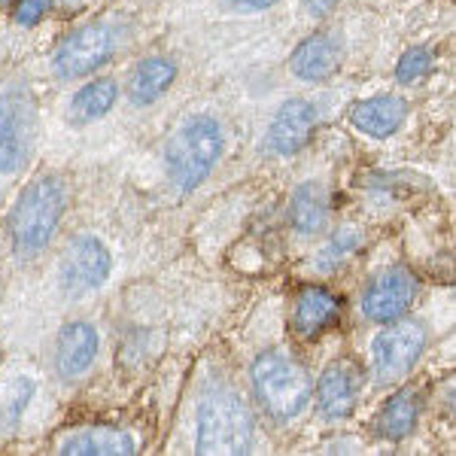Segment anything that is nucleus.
Instances as JSON below:
<instances>
[{"mask_svg":"<svg viewBox=\"0 0 456 456\" xmlns=\"http://www.w3.org/2000/svg\"><path fill=\"white\" fill-rule=\"evenodd\" d=\"M70 204V186L61 174H43L28 183L6 219L10 244L21 259H34L53 244Z\"/></svg>","mask_w":456,"mask_h":456,"instance_id":"obj_1","label":"nucleus"},{"mask_svg":"<svg viewBox=\"0 0 456 456\" xmlns=\"http://www.w3.org/2000/svg\"><path fill=\"white\" fill-rule=\"evenodd\" d=\"M225 150V131L219 119L208 113L186 116L174 128L165 146V167L176 192L189 195L208 183L213 167L219 165Z\"/></svg>","mask_w":456,"mask_h":456,"instance_id":"obj_2","label":"nucleus"},{"mask_svg":"<svg viewBox=\"0 0 456 456\" xmlns=\"http://www.w3.org/2000/svg\"><path fill=\"white\" fill-rule=\"evenodd\" d=\"M256 420L234 389H210L198 404L195 451L208 456H238L253 447Z\"/></svg>","mask_w":456,"mask_h":456,"instance_id":"obj_3","label":"nucleus"},{"mask_svg":"<svg viewBox=\"0 0 456 456\" xmlns=\"http://www.w3.org/2000/svg\"><path fill=\"white\" fill-rule=\"evenodd\" d=\"M249 378H253V389L262 411L281 423L296 420L314 399L311 374L286 350H268L256 356Z\"/></svg>","mask_w":456,"mask_h":456,"instance_id":"obj_4","label":"nucleus"},{"mask_svg":"<svg viewBox=\"0 0 456 456\" xmlns=\"http://www.w3.org/2000/svg\"><path fill=\"white\" fill-rule=\"evenodd\" d=\"M125 43V25L110 19H94L86 25L73 28L53 53V70L61 79H79L88 73L101 70L104 64L119 53Z\"/></svg>","mask_w":456,"mask_h":456,"instance_id":"obj_5","label":"nucleus"},{"mask_svg":"<svg viewBox=\"0 0 456 456\" xmlns=\"http://www.w3.org/2000/svg\"><path fill=\"white\" fill-rule=\"evenodd\" d=\"M37 98L28 86L0 88V174H16L37 143Z\"/></svg>","mask_w":456,"mask_h":456,"instance_id":"obj_6","label":"nucleus"},{"mask_svg":"<svg viewBox=\"0 0 456 456\" xmlns=\"http://www.w3.org/2000/svg\"><path fill=\"white\" fill-rule=\"evenodd\" d=\"M113 274V256L110 247L94 234H79L73 238L58 262V281L70 298H86L98 292Z\"/></svg>","mask_w":456,"mask_h":456,"instance_id":"obj_7","label":"nucleus"},{"mask_svg":"<svg viewBox=\"0 0 456 456\" xmlns=\"http://www.w3.org/2000/svg\"><path fill=\"white\" fill-rule=\"evenodd\" d=\"M426 350V329L417 320H393L387 322L384 332H378L371 344V365L380 384L402 380L404 374L414 371Z\"/></svg>","mask_w":456,"mask_h":456,"instance_id":"obj_8","label":"nucleus"},{"mask_svg":"<svg viewBox=\"0 0 456 456\" xmlns=\"http://www.w3.org/2000/svg\"><path fill=\"white\" fill-rule=\"evenodd\" d=\"M417 296H420L417 277L402 265H393V268H384L365 283L362 311L374 322H393L414 307Z\"/></svg>","mask_w":456,"mask_h":456,"instance_id":"obj_9","label":"nucleus"},{"mask_svg":"<svg viewBox=\"0 0 456 456\" xmlns=\"http://www.w3.org/2000/svg\"><path fill=\"white\" fill-rule=\"evenodd\" d=\"M365 387V371L353 359H335L332 365H326L314 387L316 408L326 420H347L356 411L359 399H362Z\"/></svg>","mask_w":456,"mask_h":456,"instance_id":"obj_10","label":"nucleus"},{"mask_svg":"<svg viewBox=\"0 0 456 456\" xmlns=\"http://www.w3.org/2000/svg\"><path fill=\"white\" fill-rule=\"evenodd\" d=\"M316 125H320V113H316L311 101L289 98L286 104H281L274 119H271L268 134H265V146H268V152H274L281 159L298 156L311 143Z\"/></svg>","mask_w":456,"mask_h":456,"instance_id":"obj_11","label":"nucleus"},{"mask_svg":"<svg viewBox=\"0 0 456 456\" xmlns=\"http://www.w3.org/2000/svg\"><path fill=\"white\" fill-rule=\"evenodd\" d=\"M344 64V43L335 31H316L298 43L289 58L292 77L301 83H326Z\"/></svg>","mask_w":456,"mask_h":456,"instance_id":"obj_12","label":"nucleus"},{"mask_svg":"<svg viewBox=\"0 0 456 456\" xmlns=\"http://www.w3.org/2000/svg\"><path fill=\"white\" fill-rule=\"evenodd\" d=\"M101 350V338L98 329L88 326V322L77 320L58 332L55 338V371L64 380H77L92 369L94 359Z\"/></svg>","mask_w":456,"mask_h":456,"instance_id":"obj_13","label":"nucleus"},{"mask_svg":"<svg viewBox=\"0 0 456 456\" xmlns=\"http://www.w3.org/2000/svg\"><path fill=\"white\" fill-rule=\"evenodd\" d=\"M344 301L335 292L322 289V286H301L296 298V311H292V329L298 338L314 341V338L326 335L329 329L341 322Z\"/></svg>","mask_w":456,"mask_h":456,"instance_id":"obj_14","label":"nucleus"},{"mask_svg":"<svg viewBox=\"0 0 456 456\" xmlns=\"http://www.w3.org/2000/svg\"><path fill=\"white\" fill-rule=\"evenodd\" d=\"M408 119V101L399 94H374V98L356 101L350 107V122L356 131L374 137V141H387L402 128Z\"/></svg>","mask_w":456,"mask_h":456,"instance_id":"obj_15","label":"nucleus"},{"mask_svg":"<svg viewBox=\"0 0 456 456\" xmlns=\"http://www.w3.org/2000/svg\"><path fill=\"white\" fill-rule=\"evenodd\" d=\"M286 219H289V225L296 228L298 234H305V238L320 234L322 228L329 225V219H332V198H329V189L316 180L298 183V186L292 189Z\"/></svg>","mask_w":456,"mask_h":456,"instance_id":"obj_16","label":"nucleus"},{"mask_svg":"<svg viewBox=\"0 0 456 456\" xmlns=\"http://www.w3.org/2000/svg\"><path fill=\"white\" fill-rule=\"evenodd\" d=\"M420 414H423L420 389L404 387L380 404L378 417H374V436L380 441H404L417 429Z\"/></svg>","mask_w":456,"mask_h":456,"instance_id":"obj_17","label":"nucleus"},{"mask_svg":"<svg viewBox=\"0 0 456 456\" xmlns=\"http://www.w3.org/2000/svg\"><path fill=\"white\" fill-rule=\"evenodd\" d=\"M176 79V64L167 55H150L143 61H137V68L128 77V101L134 107H150L156 104L161 94L174 86Z\"/></svg>","mask_w":456,"mask_h":456,"instance_id":"obj_18","label":"nucleus"},{"mask_svg":"<svg viewBox=\"0 0 456 456\" xmlns=\"http://www.w3.org/2000/svg\"><path fill=\"white\" fill-rule=\"evenodd\" d=\"M134 451V438L122 429H110V426H86L61 441V453L73 456H131Z\"/></svg>","mask_w":456,"mask_h":456,"instance_id":"obj_19","label":"nucleus"},{"mask_svg":"<svg viewBox=\"0 0 456 456\" xmlns=\"http://www.w3.org/2000/svg\"><path fill=\"white\" fill-rule=\"evenodd\" d=\"M119 101V86L110 77L88 79L83 88H77L68 104V119L70 125H92L98 119H104L110 110Z\"/></svg>","mask_w":456,"mask_h":456,"instance_id":"obj_20","label":"nucleus"},{"mask_svg":"<svg viewBox=\"0 0 456 456\" xmlns=\"http://www.w3.org/2000/svg\"><path fill=\"white\" fill-rule=\"evenodd\" d=\"M362 244H365L362 232H356V228H341V232H338L335 238L320 249V256H316V268H320L322 274H332V271L341 268L344 262H350L353 256L362 249Z\"/></svg>","mask_w":456,"mask_h":456,"instance_id":"obj_21","label":"nucleus"},{"mask_svg":"<svg viewBox=\"0 0 456 456\" xmlns=\"http://www.w3.org/2000/svg\"><path fill=\"white\" fill-rule=\"evenodd\" d=\"M436 68V55H432V49L426 46H411L408 53L399 58V64H395V79H399L402 86H414L426 79Z\"/></svg>","mask_w":456,"mask_h":456,"instance_id":"obj_22","label":"nucleus"},{"mask_svg":"<svg viewBox=\"0 0 456 456\" xmlns=\"http://www.w3.org/2000/svg\"><path fill=\"white\" fill-rule=\"evenodd\" d=\"M31 395H34V384H31V380H25V378H19L16 384L4 393V399H0V423L16 426L19 417L25 414Z\"/></svg>","mask_w":456,"mask_h":456,"instance_id":"obj_23","label":"nucleus"},{"mask_svg":"<svg viewBox=\"0 0 456 456\" xmlns=\"http://www.w3.org/2000/svg\"><path fill=\"white\" fill-rule=\"evenodd\" d=\"M49 10H53V0H19L12 16H16V25L34 28V25H40Z\"/></svg>","mask_w":456,"mask_h":456,"instance_id":"obj_24","label":"nucleus"},{"mask_svg":"<svg viewBox=\"0 0 456 456\" xmlns=\"http://www.w3.org/2000/svg\"><path fill=\"white\" fill-rule=\"evenodd\" d=\"M301 4H305V10L311 12L314 19H326L338 6V0H301Z\"/></svg>","mask_w":456,"mask_h":456,"instance_id":"obj_25","label":"nucleus"},{"mask_svg":"<svg viewBox=\"0 0 456 456\" xmlns=\"http://www.w3.org/2000/svg\"><path fill=\"white\" fill-rule=\"evenodd\" d=\"M238 6H244V10H268V6H274L277 0H234Z\"/></svg>","mask_w":456,"mask_h":456,"instance_id":"obj_26","label":"nucleus"},{"mask_svg":"<svg viewBox=\"0 0 456 456\" xmlns=\"http://www.w3.org/2000/svg\"><path fill=\"white\" fill-rule=\"evenodd\" d=\"M0 4H6V0H0Z\"/></svg>","mask_w":456,"mask_h":456,"instance_id":"obj_27","label":"nucleus"}]
</instances>
